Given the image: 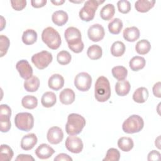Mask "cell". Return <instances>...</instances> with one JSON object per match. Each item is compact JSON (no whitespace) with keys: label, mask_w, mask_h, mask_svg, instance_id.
Masks as SVG:
<instances>
[{"label":"cell","mask_w":161,"mask_h":161,"mask_svg":"<svg viewBox=\"0 0 161 161\" xmlns=\"http://www.w3.org/2000/svg\"><path fill=\"white\" fill-rule=\"evenodd\" d=\"M16 69L21 77L26 80L33 75V69L26 60H21L16 63Z\"/></svg>","instance_id":"obj_12"},{"label":"cell","mask_w":161,"mask_h":161,"mask_svg":"<svg viewBox=\"0 0 161 161\" xmlns=\"http://www.w3.org/2000/svg\"><path fill=\"white\" fill-rule=\"evenodd\" d=\"M94 96L99 102H105L111 96L110 84L104 76H100L97 79L94 87Z\"/></svg>","instance_id":"obj_1"},{"label":"cell","mask_w":161,"mask_h":161,"mask_svg":"<svg viewBox=\"0 0 161 161\" xmlns=\"http://www.w3.org/2000/svg\"><path fill=\"white\" fill-rule=\"evenodd\" d=\"M123 35L125 40L127 42H133L139 38L140 30L136 26L128 27L124 30Z\"/></svg>","instance_id":"obj_17"},{"label":"cell","mask_w":161,"mask_h":161,"mask_svg":"<svg viewBox=\"0 0 161 161\" xmlns=\"http://www.w3.org/2000/svg\"><path fill=\"white\" fill-rule=\"evenodd\" d=\"M151 49L150 43L147 40H141L138 41L135 46L136 52L140 55H145Z\"/></svg>","instance_id":"obj_30"},{"label":"cell","mask_w":161,"mask_h":161,"mask_svg":"<svg viewBox=\"0 0 161 161\" xmlns=\"http://www.w3.org/2000/svg\"><path fill=\"white\" fill-rule=\"evenodd\" d=\"M51 3H53L54 5L59 6V5H62V4H64L65 3V1L64 0H55V1H51Z\"/></svg>","instance_id":"obj_48"},{"label":"cell","mask_w":161,"mask_h":161,"mask_svg":"<svg viewBox=\"0 0 161 161\" xmlns=\"http://www.w3.org/2000/svg\"><path fill=\"white\" fill-rule=\"evenodd\" d=\"M160 136H158L157 138H156V140H155V146L158 148V149H160Z\"/></svg>","instance_id":"obj_49"},{"label":"cell","mask_w":161,"mask_h":161,"mask_svg":"<svg viewBox=\"0 0 161 161\" xmlns=\"http://www.w3.org/2000/svg\"><path fill=\"white\" fill-rule=\"evenodd\" d=\"M1 31L3 30V29L4 28V27L6 26V21L4 20L3 16H1Z\"/></svg>","instance_id":"obj_50"},{"label":"cell","mask_w":161,"mask_h":161,"mask_svg":"<svg viewBox=\"0 0 161 161\" xmlns=\"http://www.w3.org/2000/svg\"><path fill=\"white\" fill-rule=\"evenodd\" d=\"M153 93L155 97H160L161 93H160V82H158L154 84L153 86Z\"/></svg>","instance_id":"obj_47"},{"label":"cell","mask_w":161,"mask_h":161,"mask_svg":"<svg viewBox=\"0 0 161 161\" xmlns=\"http://www.w3.org/2000/svg\"><path fill=\"white\" fill-rule=\"evenodd\" d=\"M48 85L50 89L58 91L63 87L64 85V79L60 74H54L50 77Z\"/></svg>","instance_id":"obj_16"},{"label":"cell","mask_w":161,"mask_h":161,"mask_svg":"<svg viewBox=\"0 0 161 161\" xmlns=\"http://www.w3.org/2000/svg\"><path fill=\"white\" fill-rule=\"evenodd\" d=\"M71 55L65 50L60 51L57 55V60L59 64L62 65H65L69 64L71 61Z\"/></svg>","instance_id":"obj_36"},{"label":"cell","mask_w":161,"mask_h":161,"mask_svg":"<svg viewBox=\"0 0 161 161\" xmlns=\"http://www.w3.org/2000/svg\"><path fill=\"white\" fill-rule=\"evenodd\" d=\"M37 40V33L32 29L25 30L22 35V41L26 45H31Z\"/></svg>","instance_id":"obj_25"},{"label":"cell","mask_w":161,"mask_h":161,"mask_svg":"<svg viewBox=\"0 0 161 161\" xmlns=\"http://www.w3.org/2000/svg\"><path fill=\"white\" fill-rule=\"evenodd\" d=\"M68 14L63 10H58L55 11L52 16L53 23L59 26L64 25L68 21Z\"/></svg>","instance_id":"obj_19"},{"label":"cell","mask_w":161,"mask_h":161,"mask_svg":"<svg viewBox=\"0 0 161 161\" xmlns=\"http://www.w3.org/2000/svg\"><path fill=\"white\" fill-rule=\"evenodd\" d=\"M14 153L12 148L6 144H2L0 149V160L1 161H10Z\"/></svg>","instance_id":"obj_32"},{"label":"cell","mask_w":161,"mask_h":161,"mask_svg":"<svg viewBox=\"0 0 161 161\" xmlns=\"http://www.w3.org/2000/svg\"><path fill=\"white\" fill-rule=\"evenodd\" d=\"M57 97L54 92L51 91L45 92L42 96L41 103L45 108H50L56 103Z\"/></svg>","instance_id":"obj_24"},{"label":"cell","mask_w":161,"mask_h":161,"mask_svg":"<svg viewBox=\"0 0 161 161\" xmlns=\"http://www.w3.org/2000/svg\"><path fill=\"white\" fill-rule=\"evenodd\" d=\"M148 96V89L146 87H140L135 91L133 94V99L136 103H143L147 100Z\"/></svg>","instance_id":"obj_22"},{"label":"cell","mask_w":161,"mask_h":161,"mask_svg":"<svg viewBox=\"0 0 161 161\" xmlns=\"http://www.w3.org/2000/svg\"><path fill=\"white\" fill-rule=\"evenodd\" d=\"M47 138L48 141L53 145L60 143L64 138V133L62 130L58 126L51 127L47 132Z\"/></svg>","instance_id":"obj_13"},{"label":"cell","mask_w":161,"mask_h":161,"mask_svg":"<svg viewBox=\"0 0 161 161\" xmlns=\"http://www.w3.org/2000/svg\"><path fill=\"white\" fill-rule=\"evenodd\" d=\"M125 45L120 41L114 42L111 47V53L114 57H121L125 52Z\"/></svg>","instance_id":"obj_34"},{"label":"cell","mask_w":161,"mask_h":161,"mask_svg":"<svg viewBox=\"0 0 161 161\" xmlns=\"http://www.w3.org/2000/svg\"><path fill=\"white\" fill-rule=\"evenodd\" d=\"M86 125V119L80 114L71 113L69 114L65 125V131L69 135L79 134Z\"/></svg>","instance_id":"obj_2"},{"label":"cell","mask_w":161,"mask_h":161,"mask_svg":"<svg viewBox=\"0 0 161 161\" xmlns=\"http://www.w3.org/2000/svg\"><path fill=\"white\" fill-rule=\"evenodd\" d=\"M75 93L74 91L70 88H65L63 89L59 95L60 102L65 105L72 104L75 100Z\"/></svg>","instance_id":"obj_18"},{"label":"cell","mask_w":161,"mask_h":161,"mask_svg":"<svg viewBox=\"0 0 161 161\" xmlns=\"http://www.w3.org/2000/svg\"><path fill=\"white\" fill-rule=\"evenodd\" d=\"M146 64L145 59L140 56L133 57L129 62V66L133 71H138L142 69Z\"/></svg>","instance_id":"obj_27"},{"label":"cell","mask_w":161,"mask_h":161,"mask_svg":"<svg viewBox=\"0 0 161 161\" xmlns=\"http://www.w3.org/2000/svg\"><path fill=\"white\" fill-rule=\"evenodd\" d=\"M47 3V0H32L31 1V6L35 8L43 7Z\"/></svg>","instance_id":"obj_46"},{"label":"cell","mask_w":161,"mask_h":161,"mask_svg":"<svg viewBox=\"0 0 161 161\" xmlns=\"http://www.w3.org/2000/svg\"><path fill=\"white\" fill-rule=\"evenodd\" d=\"M104 2V1L88 0L85 2L84 6L79 11V14L80 18L84 21H90L94 18L96 11L99 5Z\"/></svg>","instance_id":"obj_5"},{"label":"cell","mask_w":161,"mask_h":161,"mask_svg":"<svg viewBox=\"0 0 161 161\" xmlns=\"http://www.w3.org/2000/svg\"><path fill=\"white\" fill-rule=\"evenodd\" d=\"M42 40L48 48L52 50L58 49L62 43L59 33L51 26H48L43 30Z\"/></svg>","instance_id":"obj_3"},{"label":"cell","mask_w":161,"mask_h":161,"mask_svg":"<svg viewBox=\"0 0 161 161\" xmlns=\"http://www.w3.org/2000/svg\"><path fill=\"white\" fill-rule=\"evenodd\" d=\"M21 104L25 108L28 109H33L37 106L38 99L34 96L27 95L22 98Z\"/></svg>","instance_id":"obj_33"},{"label":"cell","mask_w":161,"mask_h":161,"mask_svg":"<svg viewBox=\"0 0 161 161\" xmlns=\"http://www.w3.org/2000/svg\"><path fill=\"white\" fill-rule=\"evenodd\" d=\"M10 45V42L9 38L1 35L0 36V57H3L8 52V48Z\"/></svg>","instance_id":"obj_38"},{"label":"cell","mask_w":161,"mask_h":161,"mask_svg":"<svg viewBox=\"0 0 161 161\" xmlns=\"http://www.w3.org/2000/svg\"><path fill=\"white\" fill-rule=\"evenodd\" d=\"M40 86V80L35 75H32L30 78L26 79L24 82V88L28 92H35Z\"/></svg>","instance_id":"obj_23"},{"label":"cell","mask_w":161,"mask_h":161,"mask_svg":"<svg viewBox=\"0 0 161 161\" xmlns=\"http://www.w3.org/2000/svg\"><path fill=\"white\" fill-rule=\"evenodd\" d=\"M38 139L35 134L29 133L23 136L21 140V147L24 150L32 149L37 143Z\"/></svg>","instance_id":"obj_15"},{"label":"cell","mask_w":161,"mask_h":161,"mask_svg":"<svg viewBox=\"0 0 161 161\" xmlns=\"http://www.w3.org/2000/svg\"><path fill=\"white\" fill-rule=\"evenodd\" d=\"M117 6L118 11L123 14H126L131 10V4L127 0H120L118 1Z\"/></svg>","instance_id":"obj_40"},{"label":"cell","mask_w":161,"mask_h":161,"mask_svg":"<svg viewBox=\"0 0 161 161\" xmlns=\"http://www.w3.org/2000/svg\"><path fill=\"white\" fill-rule=\"evenodd\" d=\"M35 153L38 158L40 159H47L52 157L55 153V150L48 144L42 143L37 147Z\"/></svg>","instance_id":"obj_14"},{"label":"cell","mask_w":161,"mask_h":161,"mask_svg":"<svg viewBox=\"0 0 161 161\" xmlns=\"http://www.w3.org/2000/svg\"><path fill=\"white\" fill-rule=\"evenodd\" d=\"M113 77L118 80L125 79L127 77L128 70L123 66H115L111 70Z\"/></svg>","instance_id":"obj_35"},{"label":"cell","mask_w":161,"mask_h":161,"mask_svg":"<svg viewBox=\"0 0 161 161\" xmlns=\"http://www.w3.org/2000/svg\"><path fill=\"white\" fill-rule=\"evenodd\" d=\"M103 50L100 46L92 45L90 46L87 51V55L91 60H97L102 57Z\"/></svg>","instance_id":"obj_31"},{"label":"cell","mask_w":161,"mask_h":161,"mask_svg":"<svg viewBox=\"0 0 161 161\" xmlns=\"http://www.w3.org/2000/svg\"><path fill=\"white\" fill-rule=\"evenodd\" d=\"M14 123L19 130L28 131L33 128L34 125L33 116L27 112L19 113L15 116Z\"/></svg>","instance_id":"obj_6"},{"label":"cell","mask_w":161,"mask_h":161,"mask_svg":"<svg viewBox=\"0 0 161 161\" xmlns=\"http://www.w3.org/2000/svg\"><path fill=\"white\" fill-rule=\"evenodd\" d=\"M155 3L154 0H138L135 3V8L138 12L146 13L154 6Z\"/></svg>","instance_id":"obj_20"},{"label":"cell","mask_w":161,"mask_h":161,"mask_svg":"<svg viewBox=\"0 0 161 161\" xmlns=\"http://www.w3.org/2000/svg\"><path fill=\"white\" fill-rule=\"evenodd\" d=\"M144 126L143 118L139 115L133 114L129 116L123 123L122 129L124 132L131 134L140 131Z\"/></svg>","instance_id":"obj_4"},{"label":"cell","mask_w":161,"mask_h":161,"mask_svg":"<svg viewBox=\"0 0 161 161\" xmlns=\"http://www.w3.org/2000/svg\"><path fill=\"white\" fill-rule=\"evenodd\" d=\"M148 160H159L160 159V153L158 151L152 150L148 155Z\"/></svg>","instance_id":"obj_43"},{"label":"cell","mask_w":161,"mask_h":161,"mask_svg":"<svg viewBox=\"0 0 161 161\" xmlns=\"http://www.w3.org/2000/svg\"><path fill=\"white\" fill-rule=\"evenodd\" d=\"M65 145L66 148L74 153H79L83 149V143L82 140L74 135H70L65 140Z\"/></svg>","instance_id":"obj_10"},{"label":"cell","mask_w":161,"mask_h":161,"mask_svg":"<svg viewBox=\"0 0 161 161\" xmlns=\"http://www.w3.org/2000/svg\"><path fill=\"white\" fill-rule=\"evenodd\" d=\"M10 3L12 8L16 11H21L26 6V0H12Z\"/></svg>","instance_id":"obj_41"},{"label":"cell","mask_w":161,"mask_h":161,"mask_svg":"<svg viewBox=\"0 0 161 161\" xmlns=\"http://www.w3.org/2000/svg\"><path fill=\"white\" fill-rule=\"evenodd\" d=\"M120 158V153L118 150L114 148H111L107 151L105 158L103 161H118Z\"/></svg>","instance_id":"obj_37"},{"label":"cell","mask_w":161,"mask_h":161,"mask_svg":"<svg viewBox=\"0 0 161 161\" xmlns=\"http://www.w3.org/2000/svg\"><path fill=\"white\" fill-rule=\"evenodd\" d=\"M131 86L130 82L125 79L118 80L115 85V91L119 96L127 95L130 91Z\"/></svg>","instance_id":"obj_21"},{"label":"cell","mask_w":161,"mask_h":161,"mask_svg":"<svg viewBox=\"0 0 161 161\" xmlns=\"http://www.w3.org/2000/svg\"><path fill=\"white\" fill-rule=\"evenodd\" d=\"M91 84L92 77L87 72L79 73L74 79V85L80 91H87L91 88Z\"/></svg>","instance_id":"obj_9"},{"label":"cell","mask_w":161,"mask_h":161,"mask_svg":"<svg viewBox=\"0 0 161 161\" xmlns=\"http://www.w3.org/2000/svg\"><path fill=\"white\" fill-rule=\"evenodd\" d=\"M118 146L122 151L129 152L133 148L134 143L130 137L123 136L119 138L118 141Z\"/></svg>","instance_id":"obj_28"},{"label":"cell","mask_w":161,"mask_h":161,"mask_svg":"<svg viewBox=\"0 0 161 161\" xmlns=\"http://www.w3.org/2000/svg\"><path fill=\"white\" fill-rule=\"evenodd\" d=\"M64 37L68 43L69 48L76 45L82 43L81 33L75 27L70 26L67 28L64 32Z\"/></svg>","instance_id":"obj_8"},{"label":"cell","mask_w":161,"mask_h":161,"mask_svg":"<svg viewBox=\"0 0 161 161\" xmlns=\"http://www.w3.org/2000/svg\"><path fill=\"white\" fill-rule=\"evenodd\" d=\"M123 26L122 21L119 18H114L108 24L109 31L113 35L119 34Z\"/></svg>","instance_id":"obj_29"},{"label":"cell","mask_w":161,"mask_h":161,"mask_svg":"<svg viewBox=\"0 0 161 161\" xmlns=\"http://www.w3.org/2000/svg\"><path fill=\"white\" fill-rule=\"evenodd\" d=\"M83 1H84L82 0V1H71V2H72V3H82Z\"/></svg>","instance_id":"obj_51"},{"label":"cell","mask_w":161,"mask_h":161,"mask_svg":"<svg viewBox=\"0 0 161 161\" xmlns=\"http://www.w3.org/2000/svg\"><path fill=\"white\" fill-rule=\"evenodd\" d=\"M55 161H72V158L67 154L66 153H59L58 155H57L56 156V157H55L54 158Z\"/></svg>","instance_id":"obj_44"},{"label":"cell","mask_w":161,"mask_h":161,"mask_svg":"<svg viewBox=\"0 0 161 161\" xmlns=\"http://www.w3.org/2000/svg\"><path fill=\"white\" fill-rule=\"evenodd\" d=\"M52 60L53 57L52 53L45 50L35 53L31 57L32 63L40 70H42L47 67L52 62Z\"/></svg>","instance_id":"obj_7"},{"label":"cell","mask_w":161,"mask_h":161,"mask_svg":"<svg viewBox=\"0 0 161 161\" xmlns=\"http://www.w3.org/2000/svg\"><path fill=\"white\" fill-rule=\"evenodd\" d=\"M115 13V8L113 4H107L100 11L101 18L105 21L110 20Z\"/></svg>","instance_id":"obj_26"},{"label":"cell","mask_w":161,"mask_h":161,"mask_svg":"<svg viewBox=\"0 0 161 161\" xmlns=\"http://www.w3.org/2000/svg\"><path fill=\"white\" fill-rule=\"evenodd\" d=\"M0 115L10 116L11 115V109L7 104H1L0 106Z\"/></svg>","instance_id":"obj_42"},{"label":"cell","mask_w":161,"mask_h":161,"mask_svg":"<svg viewBox=\"0 0 161 161\" xmlns=\"http://www.w3.org/2000/svg\"><path fill=\"white\" fill-rule=\"evenodd\" d=\"M0 126L1 132H8L11 128L10 116L0 115Z\"/></svg>","instance_id":"obj_39"},{"label":"cell","mask_w":161,"mask_h":161,"mask_svg":"<svg viewBox=\"0 0 161 161\" xmlns=\"http://www.w3.org/2000/svg\"><path fill=\"white\" fill-rule=\"evenodd\" d=\"M16 160L19 161H34V158L31 155L28 154H19L16 158Z\"/></svg>","instance_id":"obj_45"},{"label":"cell","mask_w":161,"mask_h":161,"mask_svg":"<svg viewBox=\"0 0 161 161\" xmlns=\"http://www.w3.org/2000/svg\"><path fill=\"white\" fill-rule=\"evenodd\" d=\"M89 38L92 42H99L103 40L104 35V29L100 24H94L91 25L87 30Z\"/></svg>","instance_id":"obj_11"}]
</instances>
